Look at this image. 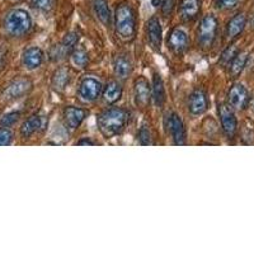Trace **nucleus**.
Here are the masks:
<instances>
[{"label":"nucleus","mask_w":254,"mask_h":254,"mask_svg":"<svg viewBox=\"0 0 254 254\" xmlns=\"http://www.w3.org/2000/svg\"><path fill=\"white\" fill-rule=\"evenodd\" d=\"M128 120V112L125 108L112 107L103 111L97 117V124L102 135L106 139H112L124 131Z\"/></svg>","instance_id":"f257e3e1"},{"label":"nucleus","mask_w":254,"mask_h":254,"mask_svg":"<svg viewBox=\"0 0 254 254\" xmlns=\"http://www.w3.org/2000/svg\"><path fill=\"white\" fill-rule=\"evenodd\" d=\"M116 33L121 40L133 38L136 32V17L133 9L128 4H120L115 12Z\"/></svg>","instance_id":"f03ea898"},{"label":"nucleus","mask_w":254,"mask_h":254,"mask_svg":"<svg viewBox=\"0 0 254 254\" xmlns=\"http://www.w3.org/2000/svg\"><path fill=\"white\" fill-rule=\"evenodd\" d=\"M4 27L9 35L23 36L31 29L32 19L31 15L23 9H14L5 17Z\"/></svg>","instance_id":"7ed1b4c3"},{"label":"nucleus","mask_w":254,"mask_h":254,"mask_svg":"<svg viewBox=\"0 0 254 254\" xmlns=\"http://www.w3.org/2000/svg\"><path fill=\"white\" fill-rule=\"evenodd\" d=\"M217 33V19L212 14H208L201 20L198 31V40L201 46L208 49L212 46Z\"/></svg>","instance_id":"20e7f679"},{"label":"nucleus","mask_w":254,"mask_h":254,"mask_svg":"<svg viewBox=\"0 0 254 254\" xmlns=\"http://www.w3.org/2000/svg\"><path fill=\"white\" fill-rule=\"evenodd\" d=\"M79 42V33L76 32H70L65 37L63 38L60 44L56 45L51 50V59L52 60H61L65 59L67 55H71V52L75 50V46Z\"/></svg>","instance_id":"39448f33"},{"label":"nucleus","mask_w":254,"mask_h":254,"mask_svg":"<svg viewBox=\"0 0 254 254\" xmlns=\"http://www.w3.org/2000/svg\"><path fill=\"white\" fill-rule=\"evenodd\" d=\"M167 126L168 131L172 135L174 144L181 146L186 144V128L183 125L182 119L177 113H171L167 117Z\"/></svg>","instance_id":"423d86ee"},{"label":"nucleus","mask_w":254,"mask_h":254,"mask_svg":"<svg viewBox=\"0 0 254 254\" xmlns=\"http://www.w3.org/2000/svg\"><path fill=\"white\" fill-rule=\"evenodd\" d=\"M32 89V81L28 79H17V80L12 81L8 87L4 90L3 95L4 98L8 101H14V99H19L28 94Z\"/></svg>","instance_id":"0eeeda50"},{"label":"nucleus","mask_w":254,"mask_h":254,"mask_svg":"<svg viewBox=\"0 0 254 254\" xmlns=\"http://www.w3.org/2000/svg\"><path fill=\"white\" fill-rule=\"evenodd\" d=\"M102 93V84L94 78L84 79L79 87V97L84 102H94Z\"/></svg>","instance_id":"6e6552de"},{"label":"nucleus","mask_w":254,"mask_h":254,"mask_svg":"<svg viewBox=\"0 0 254 254\" xmlns=\"http://www.w3.org/2000/svg\"><path fill=\"white\" fill-rule=\"evenodd\" d=\"M219 113H220V120H221L222 130L226 133L228 137H233L237 132V117L234 115V111L231 110V107L229 104H220L219 107Z\"/></svg>","instance_id":"1a4fd4ad"},{"label":"nucleus","mask_w":254,"mask_h":254,"mask_svg":"<svg viewBox=\"0 0 254 254\" xmlns=\"http://www.w3.org/2000/svg\"><path fill=\"white\" fill-rule=\"evenodd\" d=\"M229 106L231 108H235V110H243L248 106L249 102V94L248 90L243 87L242 84H235L231 87V89L229 90L228 95Z\"/></svg>","instance_id":"9d476101"},{"label":"nucleus","mask_w":254,"mask_h":254,"mask_svg":"<svg viewBox=\"0 0 254 254\" xmlns=\"http://www.w3.org/2000/svg\"><path fill=\"white\" fill-rule=\"evenodd\" d=\"M208 108V98L203 90H194L188 98V111L192 115L199 116L205 113Z\"/></svg>","instance_id":"9b49d317"},{"label":"nucleus","mask_w":254,"mask_h":254,"mask_svg":"<svg viewBox=\"0 0 254 254\" xmlns=\"http://www.w3.org/2000/svg\"><path fill=\"white\" fill-rule=\"evenodd\" d=\"M133 93H135V102L139 107L145 108L149 106L151 99V88L146 79L140 78L135 81Z\"/></svg>","instance_id":"f8f14e48"},{"label":"nucleus","mask_w":254,"mask_h":254,"mask_svg":"<svg viewBox=\"0 0 254 254\" xmlns=\"http://www.w3.org/2000/svg\"><path fill=\"white\" fill-rule=\"evenodd\" d=\"M146 32H147V40H149V44L153 47L155 51H159L160 47H162V24H160V20L156 17H153L149 19L146 24Z\"/></svg>","instance_id":"ddd939ff"},{"label":"nucleus","mask_w":254,"mask_h":254,"mask_svg":"<svg viewBox=\"0 0 254 254\" xmlns=\"http://www.w3.org/2000/svg\"><path fill=\"white\" fill-rule=\"evenodd\" d=\"M87 117V111L80 107H66L64 111V121L69 128L75 130Z\"/></svg>","instance_id":"4468645a"},{"label":"nucleus","mask_w":254,"mask_h":254,"mask_svg":"<svg viewBox=\"0 0 254 254\" xmlns=\"http://www.w3.org/2000/svg\"><path fill=\"white\" fill-rule=\"evenodd\" d=\"M22 61H23V65L28 70L37 69L44 61V52L38 47H29L23 52Z\"/></svg>","instance_id":"2eb2a0df"},{"label":"nucleus","mask_w":254,"mask_h":254,"mask_svg":"<svg viewBox=\"0 0 254 254\" xmlns=\"http://www.w3.org/2000/svg\"><path fill=\"white\" fill-rule=\"evenodd\" d=\"M168 45L176 54H181L188 46V36L182 29H173L168 38Z\"/></svg>","instance_id":"dca6fc26"},{"label":"nucleus","mask_w":254,"mask_h":254,"mask_svg":"<svg viewBox=\"0 0 254 254\" xmlns=\"http://www.w3.org/2000/svg\"><path fill=\"white\" fill-rule=\"evenodd\" d=\"M113 70H115L116 76L121 80H125L131 75L132 72V64H131L130 59H127L126 56H117L113 63Z\"/></svg>","instance_id":"f3484780"},{"label":"nucleus","mask_w":254,"mask_h":254,"mask_svg":"<svg viewBox=\"0 0 254 254\" xmlns=\"http://www.w3.org/2000/svg\"><path fill=\"white\" fill-rule=\"evenodd\" d=\"M92 5L98 19L106 27H110L112 24V14H111L110 6H108L107 1L106 0H93Z\"/></svg>","instance_id":"a211bd4d"},{"label":"nucleus","mask_w":254,"mask_h":254,"mask_svg":"<svg viewBox=\"0 0 254 254\" xmlns=\"http://www.w3.org/2000/svg\"><path fill=\"white\" fill-rule=\"evenodd\" d=\"M42 126V117L38 115L29 116L28 119L23 122L22 127H20V135L24 139H29L33 133L37 132Z\"/></svg>","instance_id":"6ab92c4d"},{"label":"nucleus","mask_w":254,"mask_h":254,"mask_svg":"<svg viewBox=\"0 0 254 254\" xmlns=\"http://www.w3.org/2000/svg\"><path fill=\"white\" fill-rule=\"evenodd\" d=\"M201 10V0H182L181 14L185 20H192Z\"/></svg>","instance_id":"aec40b11"},{"label":"nucleus","mask_w":254,"mask_h":254,"mask_svg":"<svg viewBox=\"0 0 254 254\" xmlns=\"http://www.w3.org/2000/svg\"><path fill=\"white\" fill-rule=\"evenodd\" d=\"M151 95H153V98L154 101H155L156 106L162 107L165 102V88H164V83H163L162 76L159 75V74H154Z\"/></svg>","instance_id":"412c9836"},{"label":"nucleus","mask_w":254,"mask_h":254,"mask_svg":"<svg viewBox=\"0 0 254 254\" xmlns=\"http://www.w3.org/2000/svg\"><path fill=\"white\" fill-rule=\"evenodd\" d=\"M246 23L247 18L244 14H237L235 17L231 18L230 22L228 23V27H226V35H228V37L234 38L238 35H240L244 27H246Z\"/></svg>","instance_id":"4be33fe9"},{"label":"nucleus","mask_w":254,"mask_h":254,"mask_svg":"<svg viewBox=\"0 0 254 254\" xmlns=\"http://www.w3.org/2000/svg\"><path fill=\"white\" fill-rule=\"evenodd\" d=\"M122 95V88L120 85L119 81L111 80L108 81V84L104 87L103 89V99L107 103H116L121 98Z\"/></svg>","instance_id":"5701e85b"},{"label":"nucleus","mask_w":254,"mask_h":254,"mask_svg":"<svg viewBox=\"0 0 254 254\" xmlns=\"http://www.w3.org/2000/svg\"><path fill=\"white\" fill-rule=\"evenodd\" d=\"M70 81V72L67 69H59L52 78V87L58 92H63Z\"/></svg>","instance_id":"b1692460"},{"label":"nucleus","mask_w":254,"mask_h":254,"mask_svg":"<svg viewBox=\"0 0 254 254\" xmlns=\"http://www.w3.org/2000/svg\"><path fill=\"white\" fill-rule=\"evenodd\" d=\"M247 59L248 56L246 54H238L230 63V75L233 78H237L239 75L240 72L243 71L244 66H246V63H247Z\"/></svg>","instance_id":"393cba45"},{"label":"nucleus","mask_w":254,"mask_h":254,"mask_svg":"<svg viewBox=\"0 0 254 254\" xmlns=\"http://www.w3.org/2000/svg\"><path fill=\"white\" fill-rule=\"evenodd\" d=\"M71 61L76 67L84 69L89 63V56H88L87 51H84V50H74L71 52Z\"/></svg>","instance_id":"a878e982"},{"label":"nucleus","mask_w":254,"mask_h":254,"mask_svg":"<svg viewBox=\"0 0 254 254\" xmlns=\"http://www.w3.org/2000/svg\"><path fill=\"white\" fill-rule=\"evenodd\" d=\"M19 116L20 112H18V111H13V112L6 113V115H4L3 117H1V120H0V125L3 127L13 126V125L19 120Z\"/></svg>","instance_id":"bb28decb"},{"label":"nucleus","mask_w":254,"mask_h":254,"mask_svg":"<svg viewBox=\"0 0 254 254\" xmlns=\"http://www.w3.org/2000/svg\"><path fill=\"white\" fill-rule=\"evenodd\" d=\"M237 55H238L237 46L231 45V46H229L225 51L222 52L221 59H220V63L224 64V65H228V64H230L231 60H233V59H234Z\"/></svg>","instance_id":"cd10ccee"},{"label":"nucleus","mask_w":254,"mask_h":254,"mask_svg":"<svg viewBox=\"0 0 254 254\" xmlns=\"http://www.w3.org/2000/svg\"><path fill=\"white\" fill-rule=\"evenodd\" d=\"M32 5L41 12H50L54 5H55V0H31Z\"/></svg>","instance_id":"c85d7f7f"},{"label":"nucleus","mask_w":254,"mask_h":254,"mask_svg":"<svg viewBox=\"0 0 254 254\" xmlns=\"http://www.w3.org/2000/svg\"><path fill=\"white\" fill-rule=\"evenodd\" d=\"M139 141L140 144L144 145V146L151 144V133H150V130H149V127H147L146 125H142L141 128H140Z\"/></svg>","instance_id":"c756f323"},{"label":"nucleus","mask_w":254,"mask_h":254,"mask_svg":"<svg viewBox=\"0 0 254 254\" xmlns=\"http://www.w3.org/2000/svg\"><path fill=\"white\" fill-rule=\"evenodd\" d=\"M13 141V132L9 128H0V146H8Z\"/></svg>","instance_id":"7c9ffc66"},{"label":"nucleus","mask_w":254,"mask_h":254,"mask_svg":"<svg viewBox=\"0 0 254 254\" xmlns=\"http://www.w3.org/2000/svg\"><path fill=\"white\" fill-rule=\"evenodd\" d=\"M215 5L221 10H229L237 6L238 0H214Z\"/></svg>","instance_id":"2f4dec72"},{"label":"nucleus","mask_w":254,"mask_h":254,"mask_svg":"<svg viewBox=\"0 0 254 254\" xmlns=\"http://www.w3.org/2000/svg\"><path fill=\"white\" fill-rule=\"evenodd\" d=\"M174 5H176V0H163L162 1V12L164 17H169L173 12Z\"/></svg>","instance_id":"473e14b6"},{"label":"nucleus","mask_w":254,"mask_h":254,"mask_svg":"<svg viewBox=\"0 0 254 254\" xmlns=\"http://www.w3.org/2000/svg\"><path fill=\"white\" fill-rule=\"evenodd\" d=\"M78 145H94V142H93L90 139H84V140H80V141H78Z\"/></svg>","instance_id":"72a5a7b5"},{"label":"nucleus","mask_w":254,"mask_h":254,"mask_svg":"<svg viewBox=\"0 0 254 254\" xmlns=\"http://www.w3.org/2000/svg\"><path fill=\"white\" fill-rule=\"evenodd\" d=\"M160 3H162V0H153V6H159L160 5Z\"/></svg>","instance_id":"f704fd0d"},{"label":"nucleus","mask_w":254,"mask_h":254,"mask_svg":"<svg viewBox=\"0 0 254 254\" xmlns=\"http://www.w3.org/2000/svg\"><path fill=\"white\" fill-rule=\"evenodd\" d=\"M12 1H18V0H12Z\"/></svg>","instance_id":"c9c22d12"}]
</instances>
